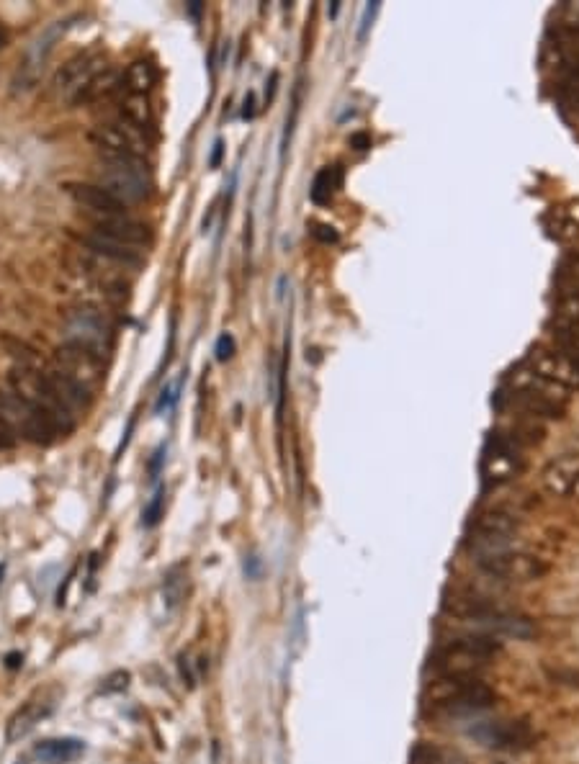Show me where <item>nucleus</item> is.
Segmentation results:
<instances>
[{
    "label": "nucleus",
    "mask_w": 579,
    "mask_h": 764,
    "mask_svg": "<svg viewBox=\"0 0 579 764\" xmlns=\"http://www.w3.org/2000/svg\"><path fill=\"white\" fill-rule=\"evenodd\" d=\"M502 656V644L495 636H461L451 638L435 649L430 667L438 677H479V672Z\"/></svg>",
    "instance_id": "nucleus-1"
},
{
    "label": "nucleus",
    "mask_w": 579,
    "mask_h": 764,
    "mask_svg": "<svg viewBox=\"0 0 579 764\" xmlns=\"http://www.w3.org/2000/svg\"><path fill=\"white\" fill-rule=\"evenodd\" d=\"M495 700V690L479 677H438L425 692V705L438 716H477Z\"/></svg>",
    "instance_id": "nucleus-2"
},
{
    "label": "nucleus",
    "mask_w": 579,
    "mask_h": 764,
    "mask_svg": "<svg viewBox=\"0 0 579 764\" xmlns=\"http://www.w3.org/2000/svg\"><path fill=\"white\" fill-rule=\"evenodd\" d=\"M446 613H451L453 618H461L464 623H471V626L484 628L487 633H495V636H536V626L531 623V618L500 608V605L487 602L484 597L453 595L451 600H446Z\"/></svg>",
    "instance_id": "nucleus-3"
},
{
    "label": "nucleus",
    "mask_w": 579,
    "mask_h": 764,
    "mask_svg": "<svg viewBox=\"0 0 579 764\" xmlns=\"http://www.w3.org/2000/svg\"><path fill=\"white\" fill-rule=\"evenodd\" d=\"M73 21H78V16H67V19H57L49 26H44L37 34V39L26 47L24 57L19 60V67L11 78V93L13 96H24V93L34 91L37 83L42 80L44 70H47V62L52 57V52L57 49V44L65 39V34L70 31Z\"/></svg>",
    "instance_id": "nucleus-4"
},
{
    "label": "nucleus",
    "mask_w": 579,
    "mask_h": 764,
    "mask_svg": "<svg viewBox=\"0 0 579 764\" xmlns=\"http://www.w3.org/2000/svg\"><path fill=\"white\" fill-rule=\"evenodd\" d=\"M8 386L13 392L19 394L24 402H29L31 407H37L39 412L55 422L60 435H70L75 430V415L67 410L65 404L55 397V392L49 389L47 379H44V371H34V368H21L16 366L8 376Z\"/></svg>",
    "instance_id": "nucleus-5"
},
{
    "label": "nucleus",
    "mask_w": 579,
    "mask_h": 764,
    "mask_svg": "<svg viewBox=\"0 0 579 764\" xmlns=\"http://www.w3.org/2000/svg\"><path fill=\"white\" fill-rule=\"evenodd\" d=\"M98 186L109 191L119 204H139L150 196V178H147L145 160H121V157H103L96 170Z\"/></svg>",
    "instance_id": "nucleus-6"
},
{
    "label": "nucleus",
    "mask_w": 579,
    "mask_h": 764,
    "mask_svg": "<svg viewBox=\"0 0 579 764\" xmlns=\"http://www.w3.org/2000/svg\"><path fill=\"white\" fill-rule=\"evenodd\" d=\"M513 402L518 404L520 410L528 417L538 420V417H546V420H561L564 412H567L569 404V389L559 384H551L546 379H538L533 373L520 371V376L515 379L513 389Z\"/></svg>",
    "instance_id": "nucleus-7"
},
{
    "label": "nucleus",
    "mask_w": 579,
    "mask_h": 764,
    "mask_svg": "<svg viewBox=\"0 0 579 764\" xmlns=\"http://www.w3.org/2000/svg\"><path fill=\"white\" fill-rule=\"evenodd\" d=\"M0 417L11 425L13 433L26 438L29 443H37V446H49L60 438L55 422L37 407L24 402L8 384H0Z\"/></svg>",
    "instance_id": "nucleus-8"
},
{
    "label": "nucleus",
    "mask_w": 579,
    "mask_h": 764,
    "mask_svg": "<svg viewBox=\"0 0 579 764\" xmlns=\"http://www.w3.org/2000/svg\"><path fill=\"white\" fill-rule=\"evenodd\" d=\"M466 736L495 752H528L536 744V734L525 718H479L466 728Z\"/></svg>",
    "instance_id": "nucleus-9"
},
{
    "label": "nucleus",
    "mask_w": 579,
    "mask_h": 764,
    "mask_svg": "<svg viewBox=\"0 0 579 764\" xmlns=\"http://www.w3.org/2000/svg\"><path fill=\"white\" fill-rule=\"evenodd\" d=\"M65 337L70 345L88 350L96 358H106L114 348V327L98 309L93 307H78L73 312H67L65 317Z\"/></svg>",
    "instance_id": "nucleus-10"
},
{
    "label": "nucleus",
    "mask_w": 579,
    "mask_h": 764,
    "mask_svg": "<svg viewBox=\"0 0 579 764\" xmlns=\"http://www.w3.org/2000/svg\"><path fill=\"white\" fill-rule=\"evenodd\" d=\"M106 57L101 52H85L78 55L75 60H70L67 65L60 67V73L55 78L57 96L67 106H80V103H88L93 85L96 80L106 73Z\"/></svg>",
    "instance_id": "nucleus-11"
},
{
    "label": "nucleus",
    "mask_w": 579,
    "mask_h": 764,
    "mask_svg": "<svg viewBox=\"0 0 579 764\" xmlns=\"http://www.w3.org/2000/svg\"><path fill=\"white\" fill-rule=\"evenodd\" d=\"M477 566L489 577L513 584L536 582V579L549 574V564L546 561L533 554H525V551H513V548L477 556Z\"/></svg>",
    "instance_id": "nucleus-12"
},
{
    "label": "nucleus",
    "mask_w": 579,
    "mask_h": 764,
    "mask_svg": "<svg viewBox=\"0 0 579 764\" xmlns=\"http://www.w3.org/2000/svg\"><path fill=\"white\" fill-rule=\"evenodd\" d=\"M518 533V518L505 510H487L477 515L469 530V551L474 556L505 551Z\"/></svg>",
    "instance_id": "nucleus-13"
},
{
    "label": "nucleus",
    "mask_w": 579,
    "mask_h": 764,
    "mask_svg": "<svg viewBox=\"0 0 579 764\" xmlns=\"http://www.w3.org/2000/svg\"><path fill=\"white\" fill-rule=\"evenodd\" d=\"M93 145L103 157H121V160H145L150 142L145 132H139L129 121H109L93 129Z\"/></svg>",
    "instance_id": "nucleus-14"
},
{
    "label": "nucleus",
    "mask_w": 579,
    "mask_h": 764,
    "mask_svg": "<svg viewBox=\"0 0 579 764\" xmlns=\"http://www.w3.org/2000/svg\"><path fill=\"white\" fill-rule=\"evenodd\" d=\"M525 469V461L520 456V448L505 438L492 435L482 456V476L487 484H505Z\"/></svg>",
    "instance_id": "nucleus-15"
},
{
    "label": "nucleus",
    "mask_w": 579,
    "mask_h": 764,
    "mask_svg": "<svg viewBox=\"0 0 579 764\" xmlns=\"http://www.w3.org/2000/svg\"><path fill=\"white\" fill-rule=\"evenodd\" d=\"M55 371H60L62 376L73 379L75 384L85 386L88 392H96L103 381V361L96 358L88 350L78 348V345L65 343L62 348H57L55 353Z\"/></svg>",
    "instance_id": "nucleus-16"
},
{
    "label": "nucleus",
    "mask_w": 579,
    "mask_h": 764,
    "mask_svg": "<svg viewBox=\"0 0 579 764\" xmlns=\"http://www.w3.org/2000/svg\"><path fill=\"white\" fill-rule=\"evenodd\" d=\"M525 371L538 376V379H546L551 384H559L564 389H574L579 386V368L569 361L567 355L561 350H549V348H536L531 350L528 361H525Z\"/></svg>",
    "instance_id": "nucleus-17"
},
{
    "label": "nucleus",
    "mask_w": 579,
    "mask_h": 764,
    "mask_svg": "<svg viewBox=\"0 0 579 764\" xmlns=\"http://www.w3.org/2000/svg\"><path fill=\"white\" fill-rule=\"evenodd\" d=\"M543 67H551L561 75V80L579 78V37L577 34H561L554 31V37L546 42L541 57Z\"/></svg>",
    "instance_id": "nucleus-18"
},
{
    "label": "nucleus",
    "mask_w": 579,
    "mask_h": 764,
    "mask_svg": "<svg viewBox=\"0 0 579 764\" xmlns=\"http://www.w3.org/2000/svg\"><path fill=\"white\" fill-rule=\"evenodd\" d=\"M93 219V229L96 235L109 237V240L121 242V245L129 247H147L152 242L150 229L145 227L142 222L132 219L129 214H114V217H91Z\"/></svg>",
    "instance_id": "nucleus-19"
},
{
    "label": "nucleus",
    "mask_w": 579,
    "mask_h": 764,
    "mask_svg": "<svg viewBox=\"0 0 579 764\" xmlns=\"http://www.w3.org/2000/svg\"><path fill=\"white\" fill-rule=\"evenodd\" d=\"M67 196L78 206H83L91 217H114V214H127V206L111 196L109 191H103L98 183H67Z\"/></svg>",
    "instance_id": "nucleus-20"
},
{
    "label": "nucleus",
    "mask_w": 579,
    "mask_h": 764,
    "mask_svg": "<svg viewBox=\"0 0 579 764\" xmlns=\"http://www.w3.org/2000/svg\"><path fill=\"white\" fill-rule=\"evenodd\" d=\"M44 379H47L49 389L55 392V397L60 399L62 404H65L67 410L73 412H85V410H91V404H93V394L85 389V386L75 384L73 379H67V376H62L60 371H44Z\"/></svg>",
    "instance_id": "nucleus-21"
},
{
    "label": "nucleus",
    "mask_w": 579,
    "mask_h": 764,
    "mask_svg": "<svg viewBox=\"0 0 579 764\" xmlns=\"http://www.w3.org/2000/svg\"><path fill=\"white\" fill-rule=\"evenodd\" d=\"M52 708H55V703H44V700H29V703H26L21 710H16L11 721H8L6 739L13 744V741H21L24 736H29L31 731H34L39 723H42V718H47L49 713H52Z\"/></svg>",
    "instance_id": "nucleus-22"
},
{
    "label": "nucleus",
    "mask_w": 579,
    "mask_h": 764,
    "mask_svg": "<svg viewBox=\"0 0 579 764\" xmlns=\"http://www.w3.org/2000/svg\"><path fill=\"white\" fill-rule=\"evenodd\" d=\"M80 242H83L88 250H93L96 255H101V258L116 260V263H124V265L142 263V250H139V247L121 245V242L109 240V237H101V235H96V232H88V235H83L80 237Z\"/></svg>",
    "instance_id": "nucleus-23"
},
{
    "label": "nucleus",
    "mask_w": 579,
    "mask_h": 764,
    "mask_svg": "<svg viewBox=\"0 0 579 764\" xmlns=\"http://www.w3.org/2000/svg\"><path fill=\"white\" fill-rule=\"evenodd\" d=\"M83 754V741L78 739H47L37 744L34 757L42 759L44 764H67Z\"/></svg>",
    "instance_id": "nucleus-24"
},
{
    "label": "nucleus",
    "mask_w": 579,
    "mask_h": 764,
    "mask_svg": "<svg viewBox=\"0 0 579 764\" xmlns=\"http://www.w3.org/2000/svg\"><path fill=\"white\" fill-rule=\"evenodd\" d=\"M343 178H345V170L340 168V165H327V168H322L320 173L314 175L312 191H309L314 204L317 206L330 204L332 196L343 188Z\"/></svg>",
    "instance_id": "nucleus-25"
},
{
    "label": "nucleus",
    "mask_w": 579,
    "mask_h": 764,
    "mask_svg": "<svg viewBox=\"0 0 579 764\" xmlns=\"http://www.w3.org/2000/svg\"><path fill=\"white\" fill-rule=\"evenodd\" d=\"M163 595H165V605H168L170 610H175L183 600H186V595H188L186 564L170 566L168 574H165V582H163Z\"/></svg>",
    "instance_id": "nucleus-26"
},
{
    "label": "nucleus",
    "mask_w": 579,
    "mask_h": 764,
    "mask_svg": "<svg viewBox=\"0 0 579 764\" xmlns=\"http://www.w3.org/2000/svg\"><path fill=\"white\" fill-rule=\"evenodd\" d=\"M121 116H124V121H129L132 127H137L139 132H145V129L152 127V109L147 96H134V93H129V96L124 98V103H121Z\"/></svg>",
    "instance_id": "nucleus-27"
},
{
    "label": "nucleus",
    "mask_w": 579,
    "mask_h": 764,
    "mask_svg": "<svg viewBox=\"0 0 579 764\" xmlns=\"http://www.w3.org/2000/svg\"><path fill=\"white\" fill-rule=\"evenodd\" d=\"M155 83H157V70L152 62L137 60L129 65L127 70L129 93H134V96H147V91H150Z\"/></svg>",
    "instance_id": "nucleus-28"
},
{
    "label": "nucleus",
    "mask_w": 579,
    "mask_h": 764,
    "mask_svg": "<svg viewBox=\"0 0 579 764\" xmlns=\"http://www.w3.org/2000/svg\"><path fill=\"white\" fill-rule=\"evenodd\" d=\"M412 764H469L461 754L448 752V749H441V746L433 744H420L412 752Z\"/></svg>",
    "instance_id": "nucleus-29"
},
{
    "label": "nucleus",
    "mask_w": 579,
    "mask_h": 764,
    "mask_svg": "<svg viewBox=\"0 0 579 764\" xmlns=\"http://www.w3.org/2000/svg\"><path fill=\"white\" fill-rule=\"evenodd\" d=\"M543 224H546V229H549V235L554 237V240L569 242L579 235V224L569 217L567 211H561V209L551 211Z\"/></svg>",
    "instance_id": "nucleus-30"
},
{
    "label": "nucleus",
    "mask_w": 579,
    "mask_h": 764,
    "mask_svg": "<svg viewBox=\"0 0 579 764\" xmlns=\"http://www.w3.org/2000/svg\"><path fill=\"white\" fill-rule=\"evenodd\" d=\"M543 435H546V430H543L541 425H538V422L531 417V420L515 425L513 433L505 435V438L510 440V443H515L518 448H525V446H538V443L543 440Z\"/></svg>",
    "instance_id": "nucleus-31"
},
{
    "label": "nucleus",
    "mask_w": 579,
    "mask_h": 764,
    "mask_svg": "<svg viewBox=\"0 0 579 764\" xmlns=\"http://www.w3.org/2000/svg\"><path fill=\"white\" fill-rule=\"evenodd\" d=\"M556 31L561 34H577L579 37V0H567L556 11Z\"/></svg>",
    "instance_id": "nucleus-32"
},
{
    "label": "nucleus",
    "mask_w": 579,
    "mask_h": 764,
    "mask_svg": "<svg viewBox=\"0 0 579 764\" xmlns=\"http://www.w3.org/2000/svg\"><path fill=\"white\" fill-rule=\"evenodd\" d=\"M163 510H165V487H157V492L152 494L150 502H147L145 510H142V525H145V528H155V525L160 523V518H163Z\"/></svg>",
    "instance_id": "nucleus-33"
},
{
    "label": "nucleus",
    "mask_w": 579,
    "mask_h": 764,
    "mask_svg": "<svg viewBox=\"0 0 579 764\" xmlns=\"http://www.w3.org/2000/svg\"><path fill=\"white\" fill-rule=\"evenodd\" d=\"M237 345H235V337L230 335V332H222L217 340V348H214V353H217V361H230L232 355H235Z\"/></svg>",
    "instance_id": "nucleus-34"
},
{
    "label": "nucleus",
    "mask_w": 579,
    "mask_h": 764,
    "mask_svg": "<svg viewBox=\"0 0 579 764\" xmlns=\"http://www.w3.org/2000/svg\"><path fill=\"white\" fill-rule=\"evenodd\" d=\"M312 237L322 245H335L340 240L338 229L330 227V224H312Z\"/></svg>",
    "instance_id": "nucleus-35"
},
{
    "label": "nucleus",
    "mask_w": 579,
    "mask_h": 764,
    "mask_svg": "<svg viewBox=\"0 0 579 764\" xmlns=\"http://www.w3.org/2000/svg\"><path fill=\"white\" fill-rule=\"evenodd\" d=\"M129 685V674L127 672H114L111 677H106L101 685V692H119V690H127Z\"/></svg>",
    "instance_id": "nucleus-36"
},
{
    "label": "nucleus",
    "mask_w": 579,
    "mask_h": 764,
    "mask_svg": "<svg viewBox=\"0 0 579 764\" xmlns=\"http://www.w3.org/2000/svg\"><path fill=\"white\" fill-rule=\"evenodd\" d=\"M16 443H19V435L13 433L11 425L0 417V451H11L16 448Z\"/></svg>",
    "instance_id": "nucleus-37"
},
{
    "label": "nucleus",
    "mask_w": 579,
    "mask_h": 764,
    "mask_svg": "<svg viewBox=\"0 0 579 764\" xmlns=\"http://www.w3.org/2000/svg\"><path fill=\"white\" fill-rule=\"evenodd\" d=\"M379 3H368V6H366V11H363V19H361V29H358V39H361V42H363V39H366V31H368V26H371V21H374V16H376V13H379Z\"/></svg>",
    "instance_id": "nucleus-38"
},
{
    "label": "nucleus",
    "mask_w": 579,
    "mask_h": 764,
    "mask_svg": "<svg viewBox=\"0 0 579 764\" xmlns=\"http://www.w3.org/2000/svg\"><path fill=\"white\" fill-rule=\"evenodd\" d=\"M163 464H165V446H160L150 461V479H157V474H160Z\"/></svg>",
    "instance_id": "nucleus-39"
},
{
    "label": "nucleus",
    "mask_w": 579,
    "mask_h": 764,
    "mask_svg": "<svg viewBox=\"0 0 579 764\" xmlns=\"http://www.w3.org/2000/svg\"><path fill=\"white\" fill-rule=\"evenodd\" d=\"M350 147H353V150H358V152L368 150V147H371V137H368L366 132L353 134V137H350Z\"/></svg>",
    "instance_id": "nucleus-40"
},
{
    "label": "nucleus",
    "mask_w": 579,
    "mask_h": 764,
    "mask_svg": "<svg viewBox=\"0 0 579 764\" xmlns=\"http://www.w3.org/2000/svg\"><path fill=\"white\" fill-rule=\"evenodd\" d=\"M201 11H204V3H199V0H196V3H188L186 6V13L191 16L193 21L201 19Z\"/></svg>",
    "instance_id": "nucleus-41"
},
{
    "label": "nucleus",
    "mask_w": 579,
    "mask_h": 764,
    "mask_svg": "<svg viewBox=\"0 0 579 764\" xmlns=\"http://www.w3.org/2000/svg\"><path fill=\"white\" fill-rule=\"evenodd\" d=\"M253 106H255V96L253 93H248V98H245V109H242V116H245V119H253L255 114Z\"/></svg>",
    "instance_id": "nucleus-42"
},
{
    "label": "nucleus",
    "mask_w": 579,
    "mask_h": 764,
    "mask_svg": "<svg viewBox=\"0 0 579 764\" xmlns=\"http://www.w3.org/2000/svg\"><path fill=\"white\" fill-rule=\"evenodd\" d=\"M6 664H8V667H11V669H19L21 664H24V656L16 654V651H13V654H8V656H6Z\"/></svg>",
    "instance_id": "nucleus-43"
},
{
    "label": "nucleus",
    "mask_w": 579,
    "mask_h": 764,
    "mask_svg": "<svg viewBox=\"0 0 579 764\" xmlns=\"http://www.w3.org/2000/svg\"><path fill=\"white\" fill-rule=\"evenodd\" d=\"M222 142H217V145H214V152H212V160H209V165H212V168H217V165H219V160H222Z\"/></svg>",
    "instance_id": "nucleus-44"
},
{
    "label": "nucleus",
    "mask_w": 579,
    "mask_h": 764,
    "mask_svg": "<svg viewBox=\"0 0 579 764\" xmlns=\"http://www.w3.org/2000/svg\"><path fill=\"white\" fill-rule=\"evenodd\" d=\"M6 42H8V37H6V31H3V26H0V49H3V47H6Z\"/></svg>",
    "instance_id": "nucleus-45"
},
{
    "label": "nucleus",
    "mask_w": 579,
    "mask_h": 764,
    "mask_svg": "<svg viewBox=\"0 0 579 764\" xmlns=\"http://www.w3.org/2000/svg\"><path fill=\"white\" fill-rule=\"evenodd\" d=\"M338 11H340L338 3H332V8H330V16H332V19H335V16H338Z\"/></svg>",
    "instance_id": "nucleus-46"
}]
</instances>
